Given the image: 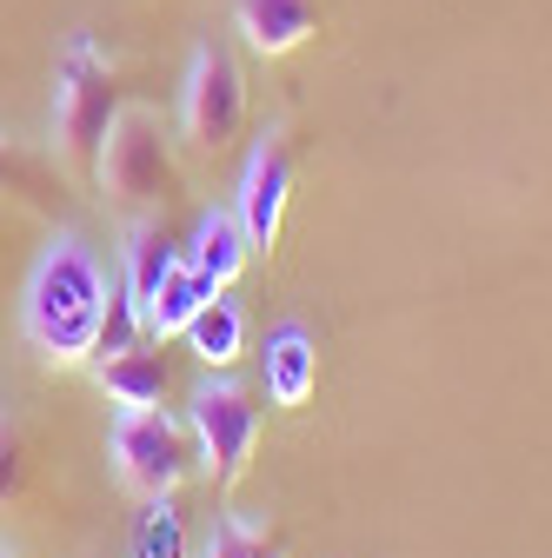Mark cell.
Returning <instances> with one entry per match:
<instances>
[{
    "instance_id": "cell-7",
    "label": "cell",
    "mask_w": 552,
    "mask_h": 558,
    "mask_svg": "<svg viewBox=\"0 0 552 558\" xmlns=\"http://www.w3.org/2000/svg\"><path fill=\"white\" fill-rule=\"evenodd\" d=\"M287 199H293V133H287V120H266L260 140H253V154H247V167H240V193H233V214H240L253 253L280 246Z\"/></svg>"
},
{
    "instance_id": "cell-12",
    "label": "cell",
    "mask_w": 552,
    "mask_h": 558,
    "mask_svg": "<svg viewBox=\"0 0 552 558\" xmlns=\"http://www.w3.org/2000/svg\"><path fill=\"white\" fill-rule=\"evenodd\" d=\"M180 266V240L167 233V220H133L127 227V246H120V287L133 300V313L147 319L154 293H160V279Z\"/></svg>"
},
{
    "instance_id": "cell-18",
    "label": "cell",
    "mask_w": 552,
    "mask_h": 558,
    "mask_svg": "<svg viewBox=\"0 0 552 558\" xmlns=\"http://www.w3.org/2000/svg\"><path fill=\"white\" fill-rule=\"evenodd\" d=\"M180 512L167 499H147L141 519H133V558H180Z\"/></svg>"
},
{
    "instance_id": "cell-16",
    "label": "cell",
    "mask_w": 552,
    "mask_h": 558,
    "mask_svg": "<svg viewBox=\"0 0 552 558\" xmlns=\"http://www.w3.org/2000/svg\"><path fill=\"white\" fill-rule=\"evenodd\" d=\"M200 558H280V538L247 512H220L214 532H206V545H200Z\"/></svg>"
},
{
    "instance_id": "cell-1",
    "label": "cell",
    "mask_w": 552,
    "mask_h": 558,
    "mask_svg": "<svg viewBox=\"0 0 552 558\" xmlns=\"http://www.w3.org/2000/svg\"><path fill=\"white\" fill-rule=\"evenodd\" d=\"M113 287H120V266H107L81 233H47V246L21 272V332L34 345V360L94 366Z\"/></svg>"
},
{
    "instance_id": "cell-13",
    "label": "cell",
    "mask_w": 552,
    "mask_h": 558,
    "mask_svg": "<svg viewBox=\"0 0 552 558\" xmlns=\"http://www.w3.org/2000/svg\"><path fill=\"white\" fill-rule=\"evenodd\" d=\"M187 345H193V360L206 366V373H227L240 353H247V313L227 300V293H206V306L187 319V332H180Z\"/></svg>"
},
{
    "instance_id": "cell-2",
    "label": "cell",
    "mask_w": 552,
    "mask_h": 558,
    "mask_svg": "<svg viewBox=\"0 0 552 558\" xmlns=\"http://www.w3.org/2000/svg\"><path fill=\"white\" fill-rule=\"evenodd\" d=\"M94 186L107 193V206H120L127 220H167L187 199L180 140L160 120V107H147V100L120 107L107 147H100V167H94Z\"/></svg>"
},
{
    "instance_id": "cell-11",
    "label": "cell",
    "mask_w": 552,
    "mask_h": 558,
    "mask_svg": "<svg viewBox=\"0 0 552 558\" xmlns=\"http://www.w3.org/2000/svg\"><path fill=\"white\" fill-rule=\"evenodd\" d=\"M94 386H100L113 405H160V399H167V386H173L160 339H133L127 353L94 360Z\"/></svg>"
},
{
    "instance_id": "cell-20",
    "label": "cell",
    "mask_w": 552,
    "mask_h": 558,
    "mask_svg": "<svg viewBox=\"0 0 552 558\" xmlns=\"http://www.w3.org/2000/svg\"><path fill=\"white\" fill-rule=\"evenodd\" d=\"M0 558H27V551H21V545H8V538H0Z\"/></svg>"
},
{
    "instance_id": "cell-3",
    "label": "cell",
    "mask_w": 552,
    "mask_h": 558,
    "mask_svg": "<svg viewBox=\"0 0 552 558\" xmlns=\"http://www.w3.org/2000/svg\"><path fill=\"white\" fill-rule=\"evenodd\" d=\"M127 107V81H120V60L94 40V34H74L53 66V160L67 173L94 180L100 167V147Z\"/></svg>"
},
{
    "instance_id": "cell-19",
    "label": "cell",
    "mask_w": 552,
    "mask_h": 558,
    "mask_svg": "<svg viewBox=\"0 0 552 558\" xmlns=\"http://www.w3.org/2000/svg\"><path fill=\"white\" fill-rule=\"evenodd\" d=\"M21 272V246H14V220L0 214V293H8V279Z\"/></svg>"
},
{
    "instance_id": "cell-9",
    "label": "cell",
    "mask_w": 552,
    "mask_h": 558,
    "mask_svg": "<svg viewBox=\"0 0 552 558\" xmlns=\"http://www.w3.org/2000/svg\"><path fill=\"white\" fill-rule=\"evenodd\" d=\"M180 253H187V266H193V272H200L214 293H227L233 279L247 272V259H253V246H247V227H240V214H233V206H214V214H200Z\"/></svg>"
},
{
    "instance_id": "cell-15",
    "label": "cell",
    "mask_w": 552,
    "mask_h": 558,
    "mask_svg": "<svg viewBox=\"0 0 552 558\" xmlns=\"http://www.w3.org/2000/svg\"><path fill=\"white\" fill-rule=\"evenodd\" d=\"M206 293H214V287H206V279H200V272L187 266V253H180V266H173V272L160 279V293H154V306H147V319H141V332L167 345L173 332H187V319H193V313L206 306Z\"/></svg>"
},
{
    "instance_id": "cell-5",
    "label": "cell",
    "mask_w": 552,
    "mask_h": 558,
    "mask_svg": "<svg viewBox=\"0 0 552 558\" xmlns=\"http://www.w3.org/2000/svg\"><path fill=\"white\" fill-rule=\"evenodd\" d=\"M240 133H247V66L227 40H200L180 81V147L220 160L233 154Z\"/></svg>"
},
{
    "instance_id": "cell-6",
    "label": "cell",
    "mask_w": 552,
    "mask_h": 558,
    "mask_svg": "<svg viewBox=\"0 0 552 558\" xmlns=\"http://www.w3.org/2000/svg\"><path fill=\"white\" fill-rule=\"evenodd\" d=\"M187 426L200 439V459L214 472V485H240L247 465H253V446H260V405L240 379L227 373H206L187 399Z\"/></svg>"
},
{
    "instance_id": "cell-8",
    "label": "cell",
    "mask_w": 552,
    "mask_h": 558,
    "mask_svg": "<svg viewBox=\"0 0 552 558\" xmlns=\"http://www.w3.org/2000/svg\"><path fill=\"white\" fill-rule=\"evenodd\" d=\"M233 27L253 53L287 60L320 34V0H233Z\"/></svg>"
},
{
    "instance_id": "cell-17",
    "label": "cell",
    "mask_w": 552,
    "mask_h": 558,
    "mask_svg": "<svg viewBox=\"0 0 552 558\" xmlns=\"http://www.w3.org/2000/svg\"><path fill=\"white\" fill-rule=\"evenodd\" d=\"M27 478H34V452H27V433H21L14 405L0 399V506H14V499L27 493Z\"/></svg>"
},
{
    "instance_id": "cell-4",
    "label": "cell",
    "mask_w": 552,
    "mask_h": 558,
    "mask_svg": "<svg viewBox=\"0 0 552 558\" xmlns=\"http://www.w3.org/2000/svg\"><path fill=\"white\" fill-rule=\"evenodd\" d=\"M107 452L127 493L141 499H173L180 485L200 472V439L187 418L160 412V405H120L107 426Z\"/></svg>"
},
{
    "instance_id": "cell-10",
    "label": "cell",
    "mask_w": 552,
    "mask_h": 558,
    "mask_svg": "<svg viewBox=\"0 0 552 558\" xmlns=\"http://www.w3.org/2000/svg\"><path fill=\"white\" fill-rule=\"evenodd\" d=\"M313 392H320V339L300 319L273 326V339H266V399L300 412Z\"/></svg>"
},
{
    "instance_id": "cell-14",
    "label": "cell",
    "mask_w": 552,
    "mask_h": 558,
    "mask_svg": "<svg viewBox=\"0 0 552 558\" xmlns=\"http://www.w3.org/2000/svg\"><path fill=\"white\" fill-rule=\"evenodd\" d=\"M0 206H14V214H40V220L60 206V180H53V167L34 160V154H21L14 140H0Z\"/></svg>"
}]
</instances>
